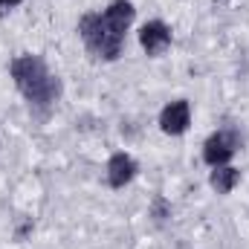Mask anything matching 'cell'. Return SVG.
I'll return each mask as SVG.
<instances>
[{
    "label": "cell",
    "instance_id": "obj_1",
    "mask_svg": "<svg viewBox=\"0 0 249 249\" xmlns=\"http://www.w3.org/2000/svg\"><path fill=\"white\" fill-rule=\"evenodd\" d=\"M133 15L136 9L130 0H113L107 9L84 15L78 23V35L84 47L102 61H116L122 55L124 35H127V26L133 23Z\"/></svg>",
    "mask_w": 249,
    "mask_h": 249
},
{
    "label": "cell",
    "instance_id": "obj_2",
    "mask_svg": "<svg viewBox=\"0 0 249 249\" xmlns=\"http://www.w3.org/2000/svg\"><path fill=\"white\" fill-rule=\"evenodd\" d=\"M12 78L18 84V90L23 93V99L32 107H50L58 102L61 96V81L58 75H53V70L47 67V61L41 55L23 53L12 61Z\"/></svg>",
    "mask_w": 249,
    "mask_h": 249
},
{
    "label": "cell",
    "instance_id": "obj_3",
    "mask_svg": "<svg viewBox=\"0 0 249 249\" xmlns=\"http://www.w3.org/2000/svg\"><path fill=\"white\" fill-rule=\"evenodd\" d=\"M238 148H241V133L232 130V127H223V130H217V133H212V136L206 139V145H203V160H206L212 168H217V165H226V162L235 157Z\"/></svg>",
    "mask_w": 249,
    "mask_h": 249
},
{
    "label": "cell",
    "instance_id": "obj_4",
    "mask_svg": "<svg viewBox=\"0 0 249 249\" xmlns=\"http://www.w3.org/2000/svg\"><path fill=\"white\" fill-rule=\"evenodd\" d=\"M139 44L148 55H162L168 47H171V29L162 23V20H151L139 29Z\"/></svg>",
    "mask_w": 249,
    "mask_h": 249
},
{
    "label": "cell",
    "instance_id": "obj_5",
    "mask_svg": "<svg viewBox=\"0 0 249 249\" xmlns=\"http://www.w3.org/2000/svg\"><path fill=\"white\" fill-rule=\"evenodd\" d=\"M188 124H191V107H188L186 99H177V102H171V105L162 107V113H160V127H162L165 133L180 136V133L188 130Z\"/></svg>",
    "mask_w": 249,
    "mask_h": 249
},
{
    "label": "cell",
    "instance_id": "obj_6",
    "mask_svg": "<svg viewBox=\"0 0 249 249\" xmlns=\"http://www.w3.org/2000/svg\"><path fill=\"white\" fill-rule=\"evenodd\" d=\"M136 171H139V165L130 154H113L107 162V183L113 188H124L136 177Z\"/></svg>",
    "mask_w": 249,
    "mask_h": 249
},
{
    "label": "cell",
    "instance_id": "obj_7",
    "mask_svg": "<svg viewBox=\"0 0 249 249\" xmlns=\"http://www.w3.org/2000/svg\"><path fill=\"white\" fill-rule=\"evenodd\" d=\"M209 183H212V188H214L217 194H229L232 188L241 183V171L232 168V165H217V168L212 171Z\"/></svg>",
    "mask_w": 249,
    "mask_h": 249
},
{
    "label": "cell",
    "instance_id": "obj_8",
    "mask_svg": "<svg viewBox=\"0 0 249 249\" xmlns=\"http://www.w3.org/2000/svg\"><path fill=\"white\" fill-rule=\"evenodd\" d=\"M168 212V206H165V200H157L154 203V214H157V220H162V214Z\"/></svg>",
    "mask_w": 249,
    "mask_h": 249
},
{
    "label": "cell",
    "instance_id": "obj_9",
    "mask_svg": "<svg viewBox=\"0 0 249 249\" xmlns=\"http://www.w3.org/2000/svg\"><path fill=\"white\" fill-rule=\"evenodd\" d=\"M18 3H23V0H0V6H6V9H12V6H18Z\"/></svg>",
    "mask_w": 249,
    "mask_h": 249
}]
</instances>
